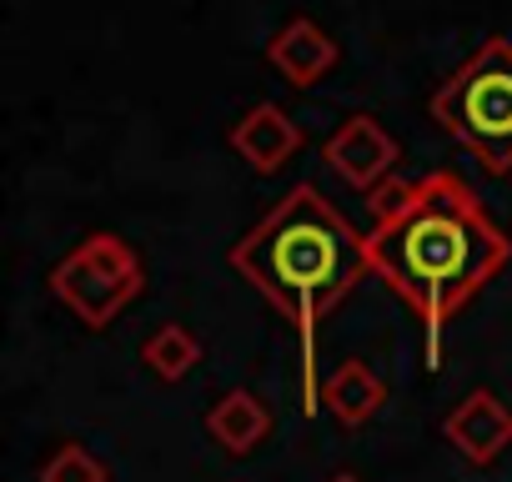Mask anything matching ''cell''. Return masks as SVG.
Wrapping results in <instances>:
<instances>
[{
  "label": "cell",
  "instance_id": "obj_8",
  "mask_svg": "<svg viewBox=\"0 0 512 482\" xmlns=\"http://www.w3.org/2000/svg\"><path fill=\"white\" fill-rule=\"evenodd\" d=\"M337 41L317 26V21H307V16H297V21H287L272 41H267V61L297 86V91H307L312 81H322L332 66H337Z\"/></svg>",
  "mask_w": 512,
  "mask_h": 482
},
{
  "label": "cell",
  "instance_id": "obj_9",
  "mask_svg": "<svg viewBox=\"0 0 512 482\" xmlns=\"http://www.w3.org/2000/svg\"><path fill=\"white\" fill-rule=\"evenodd\" d=\"M206 432H211L231 457H246V452H256V442L272 432V412H267V402L256 397V392H226V397L206 412Z\"/></svg>",
  "mask_w": 512,
  "mask_h": 482
},
{
  "label": "cell",
  "instance_id": "obj_12",
  "mask_svg": "<svg viewBox=\"0 0 512 482\" xmlns=\"http://www.w3.org/2000/svg\"><path fill=\"white\" fill-rule=\"evenodd\" d=\"M41 482H111V472H106V462H101L91 447L61 442V447L41 462Z\"/></svg>",
  "mask_w": 512,
  "mask_h": 482
},
{
  "label": "cell",
  "instance_id": "obj_4",
  "mask_svg": "<svg viewBox=\"0 0 512 482\" xmlns=\"http://www.w3.org/2000/svg\"><path fill=\"white\" fill-rule=\"evenodd\" d=\"M146 287L141 257L131 252V241H121L116 231H91L71 257L56 262L51 272V292L86 322V327H111Z\"/></svg>",
  "mask_w": 512,
  "mask_h": 482
},
{
  "label": "cell",
  "instance_id": "obj_14",
  "mask_svg": "<svg viewBox=\"0 0 512 482\" xmlns=\"http://www.w3.org/2000/svg\"><path fill=\"white\" fill-rule=\"evenodd\" d=\"M332 482H362V477H352V472H337V477H332Z\"/></svg>",
  "mask_w": 512,
  "mask_h": 482
},
{
  "label": "cell",
  "instance_id": "obj_7",
  "mask_svg": "<svg viewBox=\"0 0 512 482\" xmlns=\"http://www.w3.org/2000/svg\"><path fill=\"white\" fill-rule=\"evenodd\" d=\"M226 141H231V151H236L251 171L272 176V171H282V166L302 151V126H297L277 101H256V106L226 131Z\"/></svg>",
  "mask_w": 512,
  "mask_h": 482
},
{
  "label": "cell",
  "instance_id": "obj_2",
  "mask_svg": "<svg viewBox=\"0 0 512 482\" xmlns=\"http://www.w3.org/2000/svg\"><path fill=\"white\" fill-rule=\"evenodd\" d=\"M231 267L302 327L327 317L362 282V272H372L367 236H357L347 216L307 181L236 241Z\"/></svg>",
  "mask_w": 512,
  "mask_h": 482
},
{
  "label": "cell",
  "instance_id": "obj_6",
  "mask_svg": "<svg viewBox=\"0 0 512 482\" xmlns=\"http://www.w3.org/2000/svg\"><path fill=\"white\" fill-rule=\"evenodd\" d=\"M442 432H447V442L467 457V462H477V467H487V462H497L507 447H512V412H507V402L497 397V392H467L447 417H442Z\"/></svg>",
  "mask_w": 512,
  "mask_h": 482
},
{
  "label": "cell",
  "instance_id": "obj_3",
  "mask_svg": "<svg viewBox=\"0 0 512 482\" xmlns=\"http://www.w3.org/2000/svg\"><path fill=\"white\" fill-rule=\"evenodd\" d=\"M432 116L452 131L492 176L512 171V41H487L437 91Z\"/></svg>",
  "mask_w": 512,
  "mask_h": 482
},
{
  "label": "cell",
  "instance_id": "obj_11",
  "mask_svg": "<svg viewBox=\"0 0 512 482\" xmlns=\"http://www.w3.org/2000/svg\"><path fill=\"white\" fill-rule=\"evenodd\" d=\"M141 357H146V367H151L161 382H181V377L201 362V342H196V332H191V327L166 322L161 332H151V337H146Z\"/></svg>",
  "mask_w": 512,
  "mask_h": 482
},
{
  "label": "cell",
  "instance_id": "obj_1",
  "mask_svg": "<svg viewBox=\"0 0 512 482\" xmlns=\"http://www.w3.org/2000/svg\"><path fill=\"white\" fill-rule=\"evenodd\" d=\"M507 257V231L452 171H427L422 181H412L407 206L367 231L372 272L417 312V322H427L432 347L442 322L462 312L507 267Z\"/></svg>",
  "mask_w": 512,
  "mask_h": 482
},
{
  "label": "cell",
  "instance_id": "obj_13",
  "mask_svg": "<svg viewBox=\"0 0 512 482\" xmlns=\"http://www.w3.org/2000/svg\"><path fill=\"white\" fill-rule=\"evenodd\" d=\"M367 196H372V216H377V221H392V216H397V211L407 206L412 186H407V181H392V176H387V181H382V186H372Z\"/></svg>",
  "mask_w": 512,
  "mask_h": 482
},
{
  "label": "cell",
  "instance_id": "obj_5",
  "mask_svg": "<svg viewBox=\"0 0 512 482\" xmlns=\"http://www.w3.org/2000/svg\"><path fill=\"white\" fill-rule=\"evenodd\" d=\"M322 156L332 161V171H337L347 186L372 191V186H382V181L392 176L397 141L387 136V126H382L377 116H367V111H362V116H347V121L327 136Z\"/></svg>",
  "mask_w": 512,
  "mask_h": 482
},
{
  "label": "cell",
  "instance_id": "obj_10",
  "mask_svg": "<svg viewBox=\"0 0 512 482\" xmlns=\"http://www.w3.org/2000/svg\"><path fill=\"white\" fill-rule=\"evenodd\" d=\"M322 397H327V407H332V417H337L342 427H362V422H372V417L382 412L387 382H382L367 362H342V367L327 377Z\"/></svg>",
  "mask_w": 512,
  "mask_h": 482
}]
</instances>
